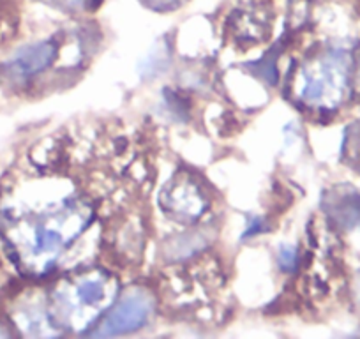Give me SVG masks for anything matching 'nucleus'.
I'll return each instance as SVG.
<instances>
[{"mask_svg": "<svg viewBox=\"0 0 360 339\" xmlns=\"http://www.w3.org/2000/svg\"><path fill=\"white\" fill-rule=\"evenodd\" d=\"M352 64L345 51H330L316 71L309 75L302 96L306 101L335 106L349 87Z\"/></svg>", "mask_w": 360, "mask_h": 339, "instance_id": "f257e3e1", "label": "nucleus"}, {"mask_svg": "<svg viewBox=\"0 0 360 339\" xmlns=\"http://www.w3.org/2000/svg\"><path fill=\"white\" fill-rule=\"evenodd\" d=\"M152 311H154V302H152L150 295H147L145 292L129 293L127 297L120 299L110 309V313L103 316L92 335L103 338V335L129 334V332L145 327V324L150 320Z\"/></svg>", "mask_w": 360, "mask_h": 339, "instance_id": "f03ea898", "label": "nucleus"}, {"mask_svg": "<svg viewBox=\"0 0 360 339\" xmlns=\"http://www.w3.org/2000/svg\"><path fill=\"white\" fill-rule=\"evenodd\" d=\"M57 57V44L53 41L34 43L16 51L4 62V75L13 82H25L50 68Z\"/></svg>", "mask_w": 360, "mask_h": 339, "instance_id": "7ed1b4c3", "label": "nucleus"}, {"mask_svg": "<svg viewBox=\"0 0 360 339\" xmlns=\"http://www.w3.org/2000/svg\"><path fill=\"white\" fill-rule=\"evenodd\" d=\"M75 295L82 306H96L105 300L106 283L99 278H86L76 286Z\"/></svg>", "mask_w": 360, "mask_h": 339, "instance_id": "20e7f679", "label": "nucleus"}, {"mask_svg": "<svg viewBox=\"0 0 360 339\" xmlns=\"http://www.w3.org/2000/svg\"><path fill=\"white\" fill-rule=\"evenodd\" d=\"M279 267L285 272L295 271L297 264H299V252H297L295 245H283L279 249Z\"/></svg>", "mask_w": 360, "mask_h": 339, "instance_id": "39448f33", "label": "nucleus"}, {"mask_svg": "<svg viewBox=\"0 0 360 339\" xmlns=\"http://www.w3.org/2000/svg\"><path fill=\"white\" fill-rule=\"evenodd\" d=\"M251 223L248 224V230H245V234H244V238L245 237H249V235H256V234H259V231H263V221L259 219V217H251Z\"/></svg>", "mask_w": 360, "mask_h": 339, "instance_id": "423d86ee", "label": "nucleus"}, {"mask_svg": "<svg viewBox=\"0 0 360 339\" xmlns=\"http://www.w3.org/2000/svg\"><path fill=\"white\" fill-rule=\"evenodd\" d=\"M155 2H165V4H169V2H176V0H155Z\"/></svg>", "mask_w": 360, "mask_h": 339, "instance_id": "0eeeda50", "label": "nucleus"}]
</instances>
